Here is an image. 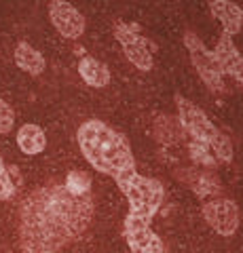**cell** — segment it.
Returning <instances> with one entry per match:
<instances>
[{"mask_svg":"<svg viewBox=\"0 0 243 253\" xmlns=\"http://www.w3.org/2000/svg\"><path fill=\"white\" fill-rule=\"evenodd\" d=\"M89 194H76L64 186H47L32 192L21 205L19 239L26 253H55L91 221Z\"/></svg>","mask_w":243,"mask_h":253,"instance_id":"obj_1","label":"cell"},{"mask_svg":"<svg viewBox=\"0 0 243 253\" xmlns=\"http://www.w3.org/2000/svg\"><path fill=\"white\" fill-rule=\"evenodd\" d=\"M78 146L85 158L106 175L116 177L123 171L136 169L125 137L99 121H87L78 126Z\"/></svg>","mask_w":243,"mask_h":253,"instance_id":"obj_2","label":"cell"},{"mask_svg":"<svg viewBox=\"0 0 243 253\" xmlns=\"http://www.w3.org/2000/svg\"><path fill=\"white\" fill-rule=\"evenodd\" d=\"M176 104L180 110V123L184 125V129L191 133V135L201 141V146H205L209 150H214V154L218 156V161L222 163H229L233 158V146H231V139L220 133L214 126V123L203 114V110L197 108L194 104H191L188 99L184 97H176Z\"/></svg>","mask_w":243,"mask_h":253,"instance_id":"obj_3","label":"cell"},{"mask_svg":"<svg viewBox=\"0 0 243 253\" xmlns=\"http://www.w3.org/2000/svg\"><path fill=\"white\" fill-rule=\"evenodd\" d=\"M114 179L119 184V188L125 192V196L129 199V205H131L129 215L150 221L163 203V194H165L163 192V186L152 177L138 175L136 169L123 171Z\"/></svg>","mask_w":243,"mask_h":253,"instance_id":"obj_4","label":"cell"},{"mask_svg":"<svg viewBox=\"0 0 243 253\" xmlns=\"http://www.w3.org/2000/svg\"><path fill=\"white\" fill-rule=\"evenodd\" d=\"M186 46H188V51H191L193 63H194V68H197V72L201 74L203 83L214 91H224V83H222L224 74H222L220 66H218L214 53H209L194 34H186Z\"/></svg>","mask_w":243,"mask_h":253,"instance_id":"obj_5","label":"cell"},{"mask_svg":"<svg viewBox=\"0 0 243 253\" xmlns=\"http://www.w3.org/2000/svg\"><path fill=\"white\" fill-rule=\"evenodd\" d=\"M125 236L133 253H163V241L150 230V221L127 215Z\"/></svg>","mask_w":243,"mask_h":253,"instance_id":"obj_6","label":"cell"},{"mask_svg":"<svg viewBox=\"0 0 243 253\" xmlns=\"http://www.w3.org/2000/svg\"><path fill=\"white\" fill-rule=\"evenodd\" d=\"M203 215H205L207 224L222 236H231L239 226V209L229 199H218L207 203L203 207Z\"/></svg>","mask_w":243,"mask_h":253,"instance_id":"obj_7","label":"cell"},{"mask_svg":"<svg viewBox=\"0 0 243 253\" xmlns=\"http://www.w3.org/2000/svg\"><path fill=\"white\" fill-rule=\"evenodd\" d=\"M51 21L53 26L59 30V34H64L66 38H78L85 32V17L78 13L72 4L68 2H51Z\"/></svg>","mask_w":243,"mask_h":253,"instance_id":"obj_8","label":"cell"},{"mask_svg":"<svg viewBox=\"0 0 243 253\" xmlns=\"http://www.w3.org/2000/svg\"><path fill=\"white\" fill-rule=\"evenodd\" d=\"M116 38L123 46L125 55L129 57V61L140 70H150L152 68V57L150 51L146 49V41L140 38L136 32L129 30L127 26H119L116 28Z\"/></svg>","mask_w":243,"mask_h":253,"instance_id":"obj_9","label":"cell"},{"mask_svg":"<svg viewBox=\"0 0 243 253\" xmlns=\"http://www.w3.org/2000/svg\"><path fill=\"white\" fill-rule=\"evenodd\" d=\"M214 57L218 61V66H220L222 74L224 72L231 74L243 84V57H241V53L235 49V44L231 42L229 34H222L220 42H218V46H216Z\"/></svg>","mask_w":243,"mask_h":253,"instance_id":"obj_10","label":"cell"},{"mask_svg":"<svg viewBox=\"0 0 243 253\" xmlns=\"http://www.w3.org/2000/svg\"><path fill=\"white\" fill-rule=\"evenodd\" d=\"M211 13L216 15L218 19L222 21L224 26V34H237V32L241 30V21H243V13L237 4L233 2H226V0H216V2H211Z\"/></svg>","mask_w":243,"mask_h":253,"instance_id":"obj_11","label":"cell"},{"mask_svg":"<svg viewBox=\"0 0 243 253\" xmlns=\"http://www.w3.org/2000/svg\"><path fill=\"white\" fill-rule=\"evenodd\" d=\"M17 144L21 148V152H26V154L43 152L45 146H47L45 131L38 125H23L17 131Z\"/></svg>","mask_w":243,"mask_h":253,"instance_id":"obj_12","label":"cell"},{"mask_svg":"<svg viewBox=\"0 0 243 253\" xmlns=\"http://www.w3.org/2000/svg\"><path fill=\"white\" fill-rule=\"evenodd\" d=\"M78 72H81L83 81L91 84V86H106L110 81V72L101 61L93 59V57H83L78 63Z\"/></svg>","mask_w":243,"mask_h":253,"instance_id":"obj_13","label":"cell"},{"mask_svg":"<svg viewBox=\"0 0 243 253\" xmlns=\"http://www.w3.org/2000/svg\"><path fill=\"white\" fill-rule=\"evenodd\" d=\"M15 63H17L21 70H26L28 74H32V76H38L45 70L43 55L38 53L36 49H32L28 42H19L17 44V49H15Z\"/></svg>","mask_w":243,"mask_h":253,"instance_id":"obj_14","label":"cell"},{"mask_svg":"<svg viewBox=\"0 0 243 253\" xmlns=\"http://www.w3.org/2000/svg\"><path fill=\"white\" fill-rule=\"evenodd\" d=\"M182 179L186 181L188 186H191L194 192L199 196H207V194H214L220 190V184H218V179L214 175H207V173H199L194 169H188V171H182Z\"/></svg>","mask_w":243,"mask_h":253,"instance_id":"obj_15","label":"cell"},{"mask_svg":"<svg viewBox=\"0 0 243 253\" xmlns=\"http://www.w3.org/2000/svg\"><path fill=\"white\" fill-rule=\"evenodd\" d=\"M13 192H15V186H13V181H11L9 171H6V167L2 165V158H0V201L11 199Z\"/></svg>","mask_w":243,"mask_h":253,"instance_id":"obj_16","label":"cell"},{"mask_svg":"<svg viewBox=\"0 0 243 253\" xmlns=\"http://www.w3.org/2000/svg\"><path fill=\"white\" fill-rule=\"evenodd\" d=\"M13 123H15V114H13L11 106L6 104V101H2V99H0V133H6V131H11Z\"/></svg>","mask_w":243,"mask_h":253,"instance_id":"obj_17","label":"cell"},{"mask_svg":"<svg viewBox=\"0 0 243 253\" xmlns=\"http://www.w3.org/2000/svg\"><path fill=\"white\" fill-rule=\"evenodd\" d=\"M191 154H193V158H197V161L203 163V165H214V156H211L209 148H205V146L193 144L191 146Z\"/></svg>","mask_w":243,"mask_h":253,"instance_id":"obj_18","label":"cell"}]
</instances>
